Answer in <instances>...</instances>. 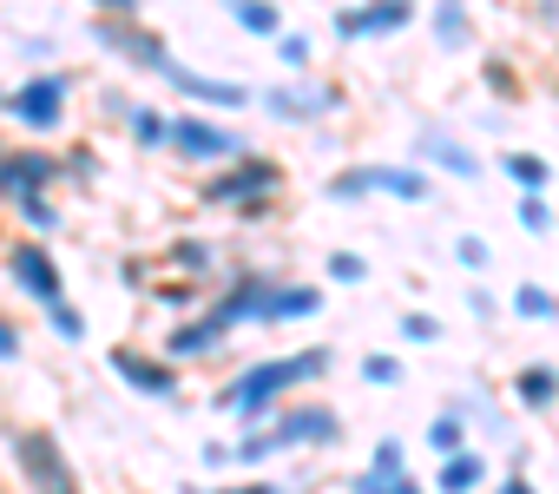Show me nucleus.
I'll use <instances>...</instances> for the list:
<instances>
[{
  "label": "nucleus",
  "mask_w": 559,
  "mask_h": 494,
  "mask_svg": "<svg viewBox=\"0 0 559 494\" xmlns=\"http://www.w3.org/2000/svg\"><path fill=\"white\" fill-rule=\"evenodd\" d=\"M112 369L126 376L132 396H152V402H171L178 396V376H171V356H139V350H112Z\"/></svg>",
  "instance_id": "nucleus-14"
},
{
  "label": "nucleus",
  "mask_w": 559,
  "mask_h": 494,
  "mask_svg": "<svg viewBox=\"0 0 559 494\" xmlns=\"http://www.w3.org/2000/svg\"><path fill=\"white\" fill-rule=\"evenodd\" d=\"M454 258H461L467 271H487V264H493V251H487V237H454Z\"/></svg>",
  "instance_id": "nucleus-34"
},
{
  "label": "nucleus",
  "mask_w": 559,
  "mask_h": 494,
  "mask_svg": "<svg viewBox=\"0 0 559 494\" xmlns=\"http://www.w3.org/2000/svg\"><path fill=\"white\" fill-rule=\"evenodd\" d=\"M270 284H276L270 271H237V278L224 284V297H217L211 310H217V317H224L230 330H237V324H257V317H263V297H270Z\"/></svg>",
  "instance_id": "nucleus-15"
},
{
  "label": "nucleus",
  "mask_w": 559,
  "mask_h": 494,
  "mask_svg": "<svg viewBox=\"0 0 559 494\" xmlns=\"http://www.w3.org/2000/svg\"><path fill=\"white\" fill-rule=\"evenodd\" d=\"M467 310H474V317H493V291L474 284V291H467Z\"/></svg>",
  "instance_id": "nucleus-39"
},
{
  "label": "nucleus",
  "mask_w": 559,
  "mask_h": 494,
  "mask_svg": "<svg viewBox=\"0 0 559 494\" xmlns=\"http://www.w3.org/2000/svg\"><path fill=\"white\" fill-rule=\"evenodd\" d=\"M224 8H230V21H237L243 34H263V40H276V34H284V21H276V8H270V0H224Z\"/></svg>",
  "instance_id": "nucleus-21"
},
{
  "label": "nucleus",
  "mask_w": 559,
  "mask_h": 494,
  "mask_svg": "<svg viewBox=\"0 0 559 494\" xmlns=\"http://www.w3.org/2000/svg\"><path fill=\"white\" fill-rule=\"evenodd\" d=\"M513 402H526V409H552V402H559V369H552V363H526V369H513Z\"/></svg>",
  "instance_id": "nucleus-20"
},
{
  "label": "nucleus",
  "mask_w": 559,
  "mask_h": 494,
  "mask_svg": "<svg viewBox=\"0 0 559 494\" xmlns=\"http://www.w3.org/2000/svg\"><path fill=\"white\" fill-rule=\"evenodd\" d=\"M224 337H230V324H224L217 310H204V317H191V324H178V330L165 337V356H171V363H191V356H211Z\"/></svg>",
  "instance_id": "nucleus-17"
},
{
  "label": "nucleus",
  "mask_w": 559,
  "mask_h": 494,
  "mask_svg": "<svg viewBox=\"0 0 559 494\" xmlns=\"http://www.w3.org/2000/svg\"><path fill=\"white\" fill-rule=\"evenodd\" d=\"M0 113H8V93H0Z\"/></svg>",
  "instance_id": "nucleus-41"
},
{
  "label": "nucleus",
  "mask_w": 559,
  "mask_h": 494,
  "mask_svg": "<svg viewBox=\"0 0 559 494\" xmlns=\"http://www.w3.org/2000/svg\"><path fill=\"white\" fill-rule=\"evenodd\" d=\"M191 106H211V113H243L250 106V86H237V80H211V73H191V67H171L165 73Z\"/></svg>",
  "instance_id": "nucleus-13"
},
{
  "label": "nucleus",
  "mask_w": 559,
  "mask_h": 494,
  "mask_svg": "<svg viewBox=\"0 0 559 494\" xmlns=\"http://www.w3.org/2000/svg\"><path fill=\"white\" fill-rule=\"evenodd\" d=\"M14 211L27 217V231H34V237H53V231H60V211L47 204V191H34V198H21Z\"/></svg>",
  "instance_id": "nucleus-28"
},
{
  "label": "nucleus",
  "mask_w": 559,
  "mask_h": 494,
  "mask_svg": "<svg viewBox=\"0 0 559 494\" xmlns=\"http://www.w3.org/2000/svg\"><path fill=\"white\" fill-rule=\"evenodd\" d=\"M93 8H106V14H132L139 0H93Z\"/></svg>",
  "instance_id": "nucleus-40"
},
{
  "label": "nucleus",
  "mask_w": 559,
  "mask_h": 494,
  "mask_svg": "<svg viewBox=\"0 0 559 494\" xmlns=\"http://www.w3.org/2000/svg\"><path fill=\"white\" fill-rule=\"evenodd\" d=\"M415 152H421V158H435V165H448L454 178H480V158H474V152H467L461 139H448L441 126H428V132L415 139Z\"/></svg>",
  "instance_id": "nucleus-19"
},
{
  "label": "nucleus",
  "mask_w": 559,
  "mask_h": 494,
  "mask_svg": "<svg viewBox=\"0 0 559 494\" xmlns=\"http://www.w3.org/2000/svg\"><path fill=\"white\" fill-rule=\"evenodd\" d=\"M47 324H53V337H67V343H80V337H86V317H80L67 297H53V304H47Z\"/></svg>",
  "instance_id": "nucleus-29"
},
{
  "label": "nucleus",
  "mask_w": 559,
  "mask_h": 494,
  "mask_svg": "<svg viewBox=\"0 0 559 494\" xmlns=\"http://www.w3.org/2000/svg\"><path fill=\"white\" fill-rule=\"evenodd\" d=\"M369 191H382V198H402V204H421L428 198V172H415V165H356V172H343V178H330V198H369Z\"/></svg>",
  "instance_id": "nucleus-6"
},
{
  "label": "nucleus",
  "mask_w": 559,
  "mask_h": 494,
  "mask_svg": "<svg viewBox=\"0 0 559 494\" xmlns=\"http://www.w3.org/2000/svg\"><path fill=\"white\" fill-rule=\"evenodd\" d=\"M480 481H487V461H480L474 448L441 455V487H454V494H461V487H480Z\"/></svg>",
  "instance_id": "nucleus-25"
},
{
  "label": "nucleus",
  "mask_w": 559,
  "mask_h": 494,
  "mask_svg": "<svg viewBox=\"0 0 559 494\" xmlns=\"http://www.w3.org/2000/svg\"><path fill=\"white\" fill-rule=\"evenodd\" d=\"M435 40H441L448 54L467 40V8H461V0H441V8H435Z\"/></svg>",
  "instance_id": "nucleus-26"
},
{
  "label": "nucleus",
  "mask_w": 559,
  "mask_h": 494,
  "mask_svg": "<svg viewBox=\"0 0 559 494\" xmlns=\"http://www.w3.org/2000/svg\"><path fill=\"white\" fill-rule=\"evenodd\" d=\"M126 126H132V139L152 152V145H171V113H158V106H126Z\"/></svg>",
  "instance_id": "nucleus-22"
},
{
  "label": "nucleus",
  "mask_w": 559,
  "mask_h": 494,
  "mask_svg": "<svg viewBox=\"0 0 559 494\" xmlns=\"http://www.w3.org/2000/svg\"><path fill=\"white\" fill-rule=\"evenodd\" d=\"M284 185V172H276L270 158H257V152H243V158H230V172H217V178H204V198L211 204H243V211H263V198Z\"/></svg>",
  "instance_id": "nucleus-4"
},
{
  "label": "nucleus",
  "mask_w": 559,
  "mask_h": 494,
  "mask_svg": "<svg viewBox=\"0 0 559 494\" xmlns=\"http://www.w3.org/2000/svg\"><path fill=\"white\" fill-rule=\"evenodd\" d=\"M330 278H336V284H362V278H369V264H362L356 251H330Z\"/></svg>",
  "instance_id": "nucleus-33"
},
{
  "label": "nucleus",
  "mask_w": 559,
  "mask_h": 494,
  "mask_svg": "<svg viewBox=\"0 0 559 494\" xmlns=\"http://www.w3.org/2000/svg\"><path fill=\"white\" fill-rule=\"evenodd\" d=\"M415 0H362V8L336 14V40H369V34H408Z\"/></svg>",
  "instance_id": "nucleus-10"
},
{
  "label": "nucleus",
  "mask_w": 559,
  "mask_h": 494,
  "mask_svg": "<svg viewBox=\"0 0 559 494\" xmlns=\"http://www.w3.org/2000/svg\"><path fill=\"white\" fill-rule=\"evenodd\" d=\"M171 152L185 165H217V158H243L250 139L217 126V119H198V113H171Z\"/></svg>",
  "instance_id": "nucleus-3"
},
{
  "label": "nucleus",
  "mask_w": 559,
  "mask_h": 494,
  "mask_svg": "<svg viewBox=\"0 0 559 494\" xmlns=\"http://www.w3.org/2000/svg\"><path fill=\"white\" fill-rule=\"evenodd\" d=\"M343 106V93L336 86H270L263 93V113H276V119H284V126H304V119H330Z\"/></svg>",
  "instance_id": "nucleus-12"
},
{
  "label": "nucleus",
  "mask_w": 559,
  "mask_h": 494,
  "mask_svg": "<svg viewBox=\"0 0 559 494\" xmlns=\"http://www.w3.org/2000/svg\"><path fill=\"white\" fill-rule=\"evenodd\" d=\"M402 337H408V343H441V324H435L428 310H415V317H402Z\"/></svg>",
  "instance_id": "nucleus-36"
},
{
  "label": "nucleus",
  "mask_w": 559,
  "mask_h": 494,
  "mask_svg": "<svg viewBox=\"0 0 559 494\" xmlns=\"http://www.w3.org/2000/svg\"><path fill=\"white\" fill-rule=\"evenodd\" d=\"M14 468L34 481V487H53V494H67L80 474H73V461H67V448L47 435V428H21L14 435Z\"/></svg>",
  "instance_id": "nucleus-7"
},
{
  "label": "nucleus",
  "mask_w": 559,
  "mask_h": 494,
  "mask_svg": "<svg viewBox=\"0 0 559 494\" xmlns=\"http://www.w3.org/2000/svg\"><path fill=\"white\" fill-rule=\"evenodd\" d=\"M8 278H14L40 310H47L53 297H67V291H60V264L47 258V244H40V237H27V244H14V251H8Z\"/></svg>",
  "instance_id": "nucleus-11"
},
{
  "label": "nucleus",
  "mask_w": 559,
  "mask_h": 494,
  "mask_svg": "<svg viewBox=\"0 0 559 494\" xmlns=\"http://www.w3.org/2000/svg\"><path fill=\"white\" fill-rule=\"evenodd\" d=\"M93 172H99V158H93V152H73V158H67V178H80V185H86Z\"/></svg>",
  "instance_id": "nucleus-38"
},
{
  "label": "nucleus",
  "mask_w": 559,
  "mask_h": 494,
  "mask_svg": "<svg viewBox=\"0 0 559 494\" xmlns=\"http://www.w3.org/2000/svg\"><path fill=\"white\" fill-rule=\"evenodd\" d=\"M317 376H330V350L270 356V363H250L243 376H230V389H224L217 402H224V409H237V415H243V428H263V422H270V409H276V396H290L297 383H317Z\"/></svg>",
  "instance_id": "nucleus-1"
},
{
  "label": "nucleus",
  "mask_w": 559,
  "mask_h": 494,
  "mask_svg": "<svg viewBox=\"0 0 559 494\" xmlns=\"http://www.w3.org/2000/svg\"><path fill=\"white\" fill-rule=\"evenodd\" d=\"M310 54H317V47H310V34H276V60H284V67H297V73H304V67H310Z\"/></svg>",
  "instance_id": "nucleus-31"
},
{
  "label": "nucleus",
  "mask_w": 559,
  "mask_h": 494,
  "mask_svg": "<svg viewBox=\"0 0 559 494\" xmlns=\"http://www.w3.org/2000/svg\"><path fill=\"white\" fill-rule=\"evenodd\" d=\"M93 47H106V54H119V60H132V67H145V73H171L178 60H171V47L158 40V34H145L132 14H106L99 27H93Z\"/></svg>",
  "instance_id": "nucleus-5"
},
{
  "label": "nucleus",
  "mask_w": 559,
  "mask_h": 494,
  "mask_svg": "<svg viewBox=\"0 0 559 494\" xmlns=\"http://www.w3.org/2000/svg\"><path fill=\"white\" fill-rule=\"evenodd\" d=\"M0 363H21V330L0 317Z\"/></svg>",
  "instance_id": "nucleus-37"
},
{
  "label": "nucleus",
  "mask_w": 559,
  "mask_h": 494,
  "mask_svg": "<svg viewBox=\"0 0 559 494\" xmlns=\"http://www.w3.org/2000/svg\"><path fill=\"white\" fill-rule=\"evenodd\" d=\"M8 119L34 139L60 132L67 126V73H27L14 93H8Z\"/></svg>",
  "instance_id": "nucleus-2"
},
{
  "label": "nucleus",
  "mask_w": 559,
  "mask_h": 494,
  "mask_svg": "<svg viewBox=\"0 0 559 494\" xmlns=\"http://www.w3.org/2000/svg\"><path fill=\"white\" fill-rule=\"evenodd\" d=\"M513 310H520V317H533V324H552V317H559V297H552V291H539V284H520V291H513Z\"/></svg>",
  "instance_id": "nucleus-27"
},
{
  "label": "nucleus",
  "mask_w": 559,
  "mask_h": 494,
  "mask_svg": "<svg viewBox=\"0 0 559 494\" xmlns=\"http://www.w3.org/2000/svg\"><path fill=\"white\" fill-rule=\"evenodd\" d=\"M428 448H435V455L467 448V409H461V402H454V409H441V415L428 422Z\"/></svg>",
  "instance_id": "nucleus-24"
},
{
  "label": "nucleus",
  "mask_w": 559,
  "mask_h": 494,
  "mask_svg": "<svg viewBox=\"0 0 559 494\" xmlns=\"http://www.w3.org/2000/svg\"><path fill=\"white\" fill-rule=\"evenodd\" d=\"M171 264H185V271H211V244H204V237H178V244H171Z\"/></svg>",
  "instance_id": "nucleus-30"
},
{
  "label": "nucleus",
  "mask_w": 559,
  "mask_h": 494,
  "mask_svg": "<svg viewBox=\"0 0 559 494\" xmlns=\"http://www.w3.org/2000/svg\"><path fill=\"white\" fill-rule=\"evenodd\" d=\"M356 487H369V494H408V487H415V474H408V448H402L395 435H382L376 455H369V468L356 474Z\"/></svg>",
  "instance_id": "nucleus-16"
},
{
  "label": "nucleus",
  "mask_w": 559,
  "mask_h": 494,
  "mask_svg": "<svg viewBox=\"0 0 559 494\" xmlns=\"http://www.w3.org/2000/svg\"><path fill=\"white\" fill-rule=\"evenodd\" d=\"M53 178H67V158H53V152H40V145L0 152V198H8V204H21V198L47 191Z\"/></svg>",
  "instance_id": "nucleus-8"
},
{
  "label": "nucleus",
  "mask_w": 559,
  "mask_h": 494,
  "mask_svg": "<svg viewBox=\"0 0 559 494\" xmlns=\"http://www.w3.org/2000/svg\"><path fill=\"white\" fill-rule=\"evenodd\" d=\"M362 383L395 389V383H402V363H395V356H362Z\"/></svg>",
  "instance_id": "nucleus-32"
},
{
  "label": "nucleus",
  "mask_w": 559,
  "mask_h": 494,
  "mask_svg": "<svg viewBox=\"0 0 559 494\" xmlns=\"http://www.w3.org/2000/svg\"><path fill=\"white\" fill-rule=\"evenodd\" d=\"M317 310H323V291H317V284H284V278H276V284H270V297H263V317H257V324L270 330V324L317 317Z\"/></svg>",
  "instance_id": "nucleus-18"
},
{
  "label": "nucleus",
  "mask_w": 559,
  "mask_h": 494,
  "mask_svg": "<svg viewBox=\"0 0 559 494\" xmlns=\"http://www.w3.org/2000/svg\"><path fill=\"white\" fill-rule=\"evenodd\" d=\"M336 435H343V415H336L330 402H304V409H290V415H276V428H270L276 455H284V448H330Z\"/></svg>",
  "instance_id": "nucleus-9"
},
{
  "label": "nucleus",
  "mask_w": 559,
  "mask_h": 494,
  "mask_svg": "<svg viewBox=\"0 0 559 494\" xmlns=\"http://www.w3.org/2000/svg\"><path fill=\"white\" fill-rule=\"evenodd\" d=\"M500 172H507L520 191H546V185H552V165H546L539 152H507V158H500Z\"/></svg>",
  "instance_id": "nucleus-23"
},
{
  "label": "nucleus",
  "mask_w": 559,
  "mask_h": 494,
  "mask_svg": "<svg viewBox=\"0 0 559 494\" xmlns=\"http://www.w3.org/2000/svg\"><path fill=\"white\" fill-rule=\"evenodd\" d=\"M520 224H526L533 237H539V231H552V217H546V198H539V191H526V198H520Z\"/></svg>",
  "instance_id": "nucleus-35"
}]
</instances>
